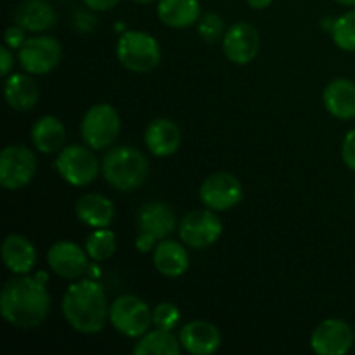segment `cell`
Returning <instances> with one entry per match:
<instances>
[{"label": "cell", "instance_id": "f546056e", "mask_svg": "<svg viewBox=\"0 0 355 355\" xmlns=\"http://www.w3.org/2000/svg\"><path fill=\"white\" fill-rule=\"evenodd\" d=\"M224 30V19L215 12H207L198 21V33L208 44H214V42L220 40V37L225 35Z\"/></svg>", "mask_w": 355, "mask_h": 355}, {"label": "cell", "instance_id": "ffe728a7", "mask_svg": "<svg viewBox=\"0 0 355 355\" xmlns=\"http://www.w3.org/2000/svg\"><path fill=\"white\" fill-rule=\"evenodd\" d=\"M322 104L326 111L336 120L355 118V83L349 78H335L322 92Z\"/></svg>", "mask_w": 355, "mask_h": 355}, {"label": "cell", "instance_id": "cb8c5ba5", "mask_svg": "<svg viewBox=\"0 0 355 355\" xmlns=\"http://www.w3.org/2000/svg\"><path fill=\"white\" fill-rule=\"evenodd\" d=\"M158 19L173 30L193 26L201 17V6L198 0H158Z\"/></svg>", "mask_w": 355, "mask_h": 355}, {"label": "cell", "instance_id": "d4e9b609", "mask_svg": "<svg viewBox=\"0 0 355 355\" xmlns=\"http://www.w3.org/2000/svg\"><path fill=\"white\" fill-rule=\"evenodd\" d=\"M31 142L44 155H54L64 148L66 127L52 114L40 116L31 127Z\"/></svg>", "mask_w": 355, "mask_h": 355}, {"label": "cell", "instance_id": "484cf974", "mask_svg": "<svg viewBox=\"0 0 355 355\" xmlns=\"http://www.w3.org/2000/svg\"><path fill=\"white\" fill-rule=\"evenodd\" d=\"M182 350L179 336L170 329L155 328L137 338L134 345L135 355H179Z\"/></svg>", "mask_w": 355, "mask_h": 355}, {"label": "cell", "instance_id": "d6a6232c", "mask_svg": "<svg viewBox=\"0 0 355 355\" xmlns=\"http://www.w3.org/2000/svg\"><path fill=\"white\" fill-rule=\"evenodd\" d=\"M94 10L89 9V10H78V12L75 14V17H73V24H75L76 30L80 31V33H90V31L96 28V17H94Z\"/></svg>", "mask_w": 355, "mask_h": 355}, {"label": "cell", "instance_id": "7a4b0ae2", "mask_svg": "<svg viewBox=\"0 0 355 355\" xmlns=\"http://www.w3.org/2000/svg\"><path fill=\"white\" fill-rule=\"evenodd\" d=\"M61 312L66 322L82 335L103 331L110 321V304L106 290L94 277L69 284L61 300Z\"/></svg>", "mask_w": 355, "mask_h": 355}, {"label": "cell", "instance_id": "4dcf8cb0", "mask_svg": "<svg viewBox=\"0 0 355 355\" xmlns=\"http://www.w3.org/2000/svg\"><path fill=\"white\" fill-rule=\"evenodd\" d=\"M26 40H28L26 30H24V28H21L19 24H16V23H14L12 26L7 28L6 35H3V44H6L9 49H12V51H19Z\"/></svg>", "mask_w": 355, "mask_h": 355}, {"label": "cell", "instance_id": "83f0119b", "mask_svg": "<svg viewBox=\"0 0 355 355\" xmlns=\"http://www.w3.org/2000/svg\"><path fill=\"white\" fill-rule=\"evenodd\" d=\"M331 37L338 49L355 52V7L333 21Z\"/></svg>", "mask_w": 355, "mask_h": 355}, {"label": "cell", "instance_id": "e575fe53", "mask_svg": "<svg viewBox=\"0 0 355 355\" xmlns=\"http://www.w3.org/2000/svg\"><path fill=\"white\" fill-rule=\"evenodd\" d=\"M87 9H92L94 12H106V10L114 9L120 3V0H83Z\"/></svg>", "mask_w": 355, "mask_h": 355}, {"label": "cell", "instance_id": "3957f363", "mask_svg": "<svg viewBox=\"0 0 355 355\" xmlns=\"http://www.w3.org/2000/svg\"><path fill=\"white\" fill-rule=\"evenodd\" d=\"M104 180L121 193H132L146 182L149 162L134 146H116L110 149L101 162Z\"/></svg>", "mask_w": 355, "mask_h": 355}, {"label": "cell", "instance_id": "9a60e30c", "mask_svg": "<svg viewBox=\"0 0 355 355\" xmlns=\"http://www.w3.org/2000/svg\"><path fill=\"white\" fill-rule=\"evenodd\" d=\"M137 225L139 231L153 236L156 241L168 238L179 229L175 211L165 201H148L142 205L137 211Z\"/></svg>", "mask_w": 355, "mask_h": 355}, {"label": "cell", "instance_id": "d6986e66", "mask_svg": "<svg viewBox=\"0 0 355 355\" xmlns=\"http://www.w3.org/2000/svg\"><path fill=\"white\" fill-rule=\"evenodd\" d=\"M3 96L12 110L26 113V111L35 110L40 101V89H38L37 80L30 73H10L6 78Z\"/></svg>", "mask_w": 355, "mask_h": 355}, {"label": "cell", "instance_id": "603a6c76", "mask_svg": "<svg viewBox=\"0 0 355 355\" xmlns=\"http://www.w3.org/2000/svg\"><path fill=\"white\" fill-rule=\"evenodd\" d=\"M75 214L82 224L92 229L110 227L114 220V205L107 196L99 193H87L78 198L75 205Z\"/></svg>", "mask_w": 355, "mask_h": 355}, {"label": "cell", "instance_id": "f1b7e54d", "mask_svg": "<svg viewBox=\"0 0 355 355\" xmlns=\"http://www.w3.org/2000/svg\"><path fill=\"white\" fill-rule=\"evenodd\" d=\"M179 322L180 309L175 304H172V302H162V304H158L153 309V324H155V328L173 331L179 326Z\"/></svg>", "mask_w": 355, "mask_h": 355}, {"label": "cell", "instance_id": "8992f818", "mask_svg": "<svg viewBox=\"0 0 355 355\" xmlns=\"http://www.w3.org/2000/svg\"><path fill=\"white\" fill-rule=\"evenodd\" d=\"M54 166L61 179L75 187L89 186L101 172L99 159L94 155V149L87 144L64 146L58 153Z\"/></svg>", "mask_w": 355, "mask_h": 355}, {"label": "cell", "instance_id": "2e32d148", "mask_svg": "<svg viewBox=\"0 0 355 355\" xmlns=\"http://www.w3.org/2000/svg\"><path fill=\"white\" fill-rule=\"evenodd\" d=\"M180 345L191 355H211L222 345V333L214 322L191 321L180 328Z\"/></svg>", "mask_w": 355, "mask_h": 355}, {"label": "cell", "instance_id": "74e56055", "mask_svg": "<svg viewBox=\"0 0 355 355\" xmlns=\"http://www.w3.org/2000/svg\"><path fill=\"white\" fill-rule=\"evenodd\" d=\"M132 2H135V3H141V6H148V3L158 2V0H132Z\"/></svg>", "mask_w": 355, "mask_h": 355}, {"label": "cell", "instance_id": "6da1fadb", "mask_svg": "<svg viewBox=\"0 0 355 355\" xmlns=\"http://www.w3.org/2000/svg\"><path fill=\"white\" fill-rule=\"evenodd\" d=\"M49 274H21L3 284L0 291V315L7 324L17 329L40 326L51 314L52 300L47 290Z\"/></svg>", "mask_w": 355, "mask_h": 355}, {"label": "cell", "instance_id": "44dd1931", "mask_svg": "<svg viewBox=\"0 0 355 355\" xmlns=\"http://www.w3.org/2000/svg\"><path fill=\"white\" fill-rule=\"evenodd\" d=\"M14 23L30 33H42L58 23V12L47 0H23L14 10Z\"/></svg>", "mask_w": 355, "mask_h": 355}, {"label": "cell", "instance_id": "7c38bea8", "mask_svg": "<svg viewBox=\"0 0 355 355\" xmlns=\"http://www.w3.org/2000/svg\"><path fill=\"white\" fill-rule=\"evenodd\" d=\"M354 342V329L343 319H324L311 335V349L318 355H345Z\"/></svg>", "mask_w": 355, "mask_h": 355}, {"label": "cell", "instance_id": "5b68a950", "mask_svg": "<svg viewBox=\"0 0 355 355\" xmlns=\"http://www.w3.org/2000/svg\"><path fill=\"white\" fill-rule=\"evenodd\" d=\"M120 114L107 103L90 106L83 114L82 125H80L83 142L94 151H103V149L113 146V142L120 135Z\"/></svg>", "mask_w": 355, "mask_h": 355}, {"label": "cell", "instance_id": "9c48e42d", "mask_svg": "<svg viewBox=\"0 0 355 355\" xmlns=\"http://www.w3.org/2000/svg\"><path fill=\"white\" fill-rule=\"evenodd\" d=\"M37 156L30 148L7 146L0 155V184L7 191L23 189L37 175Z\"/></svg>", "mask_w": 355, "mask_h": 355}, {"label": "cell", "instance_id": "ba28073f", "mask_svg": "<svg viewBox=\"0 0 355 355\" xmlns=\"http://www.w3.org/2000/svg\"><path fill=\"white\" fill-rule=\"evenodd\" d=\"M224 225L217 211L210 208H200L186 214L180 220L179 232L180 241L194 250H207L220 239Z\"/></svg>", "mask_w": 355, "mask_h": 355}, {"label": "cell", "instance_id": "30bf717a", "mask_svg": "<svg viewBox=\"0 0 355 355\" xmlns=\"http://www.w3.org/2000/svg\"><path fill=\"white\" fill-rule=\"evenodd\" d=\"M62 59V47L59 40L49 35L28 38L17 51V61L21 68L30 75H47L54 71Z\"/></svg>", "mask_w": 355, "mask_h": 355}, {"label": "cell", "instance_id": "52a82bcc", "mask_svg": "<svg viewBox=\"0 0 355 355\" xmlns=\"http://www.w3.org/2000/svg\"><path fill=\"white\" fill-rule=\"evenodd\" d=\"M110 322L120 335L141 338L153 326V311L135 295H120L110 305Z\"/></svg>", "mask_w": 355, "mask_h": 355}, {"label": "cell", "instance_id": "1f68e13d", "mask_svg": "<svg viewBox=\"0 0 355 355\" xmlns=\"http://www.w3.org/2000/svg\"><path fill=\"white\" fill-rule=\"evenodd\" d=\"M342 159L347 168L355 172V128L347 132L342 142Z\"/></svg>", "mask_w": 355, "mask_h": 355}, {"label": "cell", "instance_id": "5bb4252c", "mask_svg": "<svg viewBox=\"0 0 355 355\" xmlns=\"http://www.w3.org/2000/svg\"><path fill=\"white\" fill-rule=\"evenodd\" d=\"M224 54L232 64H250L260 51V33L252 23H234L222 38Z\"/></svg>", "mask_w": 355, "mask_h": 355}, {"label": "cell", "instance_id": "277c9868", "mask_svg": "<svg viewBox=\"0 0 355 355\" xmlns=\"http://www.w3.org/2000/svg\"><path fill=\"white\" fill-rule=\"evenodd\" d=\"M116 58L132 73H149L162 61V45L148 31L128 30L118 38Z\"/></svg>", "mask_w": 355, "mask_h": 355}, {"label": "cell", "instance_id": "ac0fdd59", "mask_svg": "<svg viewBox=\"0 0 355 355\" xmlns=\"http://www.w3.org/2000/svg\"><path fill=\"white\" fill-rule=\"evenodd\" d=\"M2 260L14 276L30 274L37 266V250L26 236L12 232L2 243Z\"/></svg>", "mask_w": 355, "mask_h": 355}, {"label": "cell", "instance_id": "8d00e7d4", "mask_svg": "<svg viewBox=\"0 0 355 355\" xmlns=\"http://www.w3.org/2000/svg\"><path fill=\"white\" fill-rule=\"evenodd\" d=\"M335 2L342 3V6H347V7H355V0H335Z\"/></svg>", "mask_w": 355, "mask_h": 355}, {"label": "cell", "instance_id": "7402d4cb", "mask_svg": "<svg viewBox=\"0 0 355 355\" xmlns=\"http://www.w3.org/2000/svg\"><path fill=\"white\" fill-rule=\"evenodd\" d=\"M153 266L162 276L180 277L189 269V253L184 243L165 238L153 250Z\"/></svg>", "mask_w": 355, "mask_h": 355}, {"label": "cell", "instance_id": "d590c367", "mask_svg": "<svg viewBox=\"0 0 355 355\" xmlns=\"http://www.w3.org/2000/svg\"><path fill=\"white\" fill-rule=\"evenodd\" d=\"M246 3H248V6L252 7V9L263 10V9H267V7H269L270 3H272V0H246Z\"/></svg>", "mask_w": 355, "mask_h": 355}, {"label": "cell", "instance_id": "4fadbf2b", "mask_svg": "<svg viewBox=\"0 0 355 355\" xmlns=\"http://www.w3.org/2000/svg\"><path fill=\"white\" fill-rule=\"evenodd\" d=\"M47 263L55 276L75 281L87 274L90 267V257L85 246H80L73 241H58L49 248Z\"/></svg>", "mask_w": 355, "mask_h": 355}, {"label": "cell", "instance_id": "e0dca14e", "mask_svg": "<svg viewBox=\"0 0 355 355\" xmlns=\"http://www.w3.org/2000/svg\"><path fill=\"white\" fill-rule=\"evenodd\" d=\"M144 142L149 153L158 158L172 156L179 151L182 142V130L170 118H156L148 125L144 132Z\"/></svg>", "mask_w": 355, "mask_h": 355}, {"label": "cell", "instance_id": "836d02e7", "mask_svg": "<svg viewBox=\"0 0 355 355\" xmlns=\"http://www.w3.org/2000/svg\"><path fill=\"white\" fill-rule=\"evenodd\" d=\"M12 68H14L12 49L3 45V47L0 49V75H2L3 78H7V76L10 75V71H12Z\"/></svg>", "mask_w": 355, "mask_h": 355}, {"label": "cell", "instance_id": "4316f807", "mask_svg": "<svg viewBox=\"0 0 355 355\" xmlns=\"http://www.w3.org/2000/svg\"><path fill=\"white\" fill-rule=\"evenodd\" d=\"M85 250L92 262H104L110 260L116 252V236L110 227L94 229L85 239Z\"/></svg>", "mask_w": 355, "mask_h": 355}, {"label": "cell", "instance_id": "f35d334b", "mask_svg": "<svg viewBox=\"0 0 355 355\" xmlns=\"http://www.w3.org/2000/svg\"><path fill=\"white\" fill-rule=\"evenodd\" d=\"M354 205H355V189H354Z\"/></svg>", "mask_w": 355, "mask_h": 355}, {"label": "cell", "instance_id": "8fae6325", "mask_svg": "<svg viewBox=\"0 0 355 355\" xmlns=\"http://www.w3.org/2000/svg\"><path fill=\"white\" fill-rule=\"evenodd\" d=\"M243 200V186L231 172H215L203 180L200 201L214 211H227Z\"/></svg>", "mask_w": 355, "mask_h": 355}]
</instances>
